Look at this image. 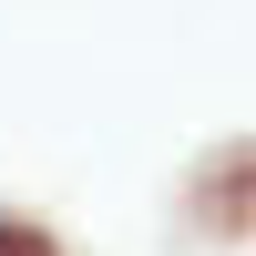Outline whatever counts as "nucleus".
I'll list each match as a JSON object with an SVG mask.
<instances>
[{"instance_id": "f257e3e1", "label": "nucleus", "mask_w": 256, "mask_h": 256, "mask_svg": "<svg viewBox=\"0 0 256 256\" xmlns=\"http://www.w3.org/2000/svg\"><path fill=\"white\" fill-rule=\"evenodd\" d=\"M0 256H52V236H41V226H20V216H0Z\"/></svg>"}]
</instances>
